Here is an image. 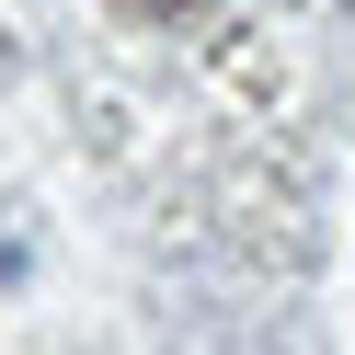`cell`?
<instances>
[{
  "label": "cell",
  "mask_w": 355,
  "mask_h": 355,
  "mask_svg": "<svg viewBox=\"0 0 355 355\" xmlns=\"http://www.w3.org/2000/svg\"><path fill=\"white\" fill-rule=\"evenodd\" d=\"M138 12H195V0H138Z\"/></svg>",
  "instance_id": "6da1fadb"
}]
</instances>
